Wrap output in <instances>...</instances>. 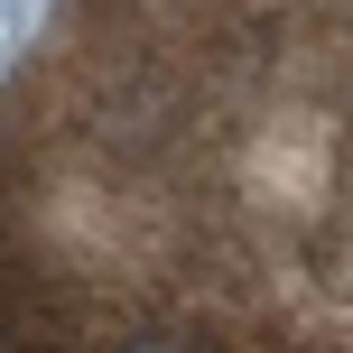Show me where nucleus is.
Listing matches in <instances>:
<instances>
[{
	"instance_id": "obj_1",
	"label": "nucleus",
	"mask_w": 353,
	"mask_h": 353,
	"mask_svg": "<svg viewBox=\"0 0 353 353\" xmlns=\"http://www.w3.org/2000/svg\"><path fill=\"white\" fill-rule=\"evenodd\" d=\"M0 353H353V0H47L0 74Z\"/></svg>"
}]
</instances>
